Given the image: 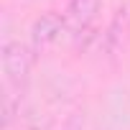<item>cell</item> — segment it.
Listing matches in <instances>:
<instances>
[{
    "label": "cell",
    "mask_w": 130,
    "mask_h": 130,
    "mask_svg": "<svg viewBox=\"0 0 130 130\" xmlns=\"http://www.w3.org/2000/svg\"><path fill=\"white\" fill-rule=\"evenodd\" d=\"M0 59H3V72H5V82L15 89H21L31 74V64H33V48L21 43V41H5L3 51H0Z\"/></svg>",
    "instance_id": "obj_1"
},
{
    "label": "cell",
    "mask_w": 130,
    "mask_h": 130,
    "mask_svg": "<svg viewBox=\"0 0 130 130\" xmlns=\"http://www.w3.org/2000/svg\"><path fill=\"white\" fill-rule=\"evenodd\" d=\"M67 28L64 15L59 10H46L31 23V48L33 51H46L51 43L59 41L61 31Z\"/></svg>",
    "instance_id": "obj_2"
},
{
    "label": "cell",
    "mask_w": 130,
    "mask_h": 130,
    "mask_svg": "<svg viewBox=\"0 0 130 130\" xmlns=\"http://www.w3.org/2000/svg\"><path fill=\"white\" fill-rule=\"evenodd\" d=\"M102 0H69L67 10H64V23L72 36H82L89 31V26L97 18Z\"/></svg>",
    "instance_id": "obj_3"
},
{
    "label": "cell",
    "mask_w": 130,
    "mask_h": 130,
    "mask_svg": "<svg viewBox=\"0 0 130 130\" xmlns=\"http://www.w3.org/2000/svg\"><path fill=\"white\" fill-rule=\"evenodd\" d=\"M82 127H84L82 117H77V115H74V117H69V120H67V125H64L61 130H82Z\"/></svg>",
    "instance_id": "obj_4"
}]
</instances>
